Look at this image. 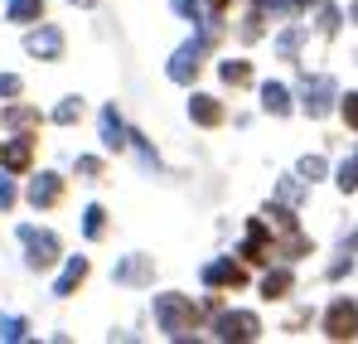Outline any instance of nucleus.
<instances>
[{"label":"nucleus","instance_id":"f3484780","mask_svg":"<svg viewBox=\"0 0 358 344\" xmlns=\"http://www.w3.org/2000/svg\"><path fill=\"white\" fill-rule=\"evenodd\" d=\"M291 287H296L291 267H276V272H266V277H262V296H266V301H281V296H291Z\"/></svg>","mask_w":358,"mask_h":344},{"label":"nucleus","instance_id":"393cba45","mask_svg":"<svg viewBox=\"0 0 358 344\" xmlns=\"http://www.w3.org/2000/svg\"><path fill=\"white\" fill-rule=\"evenodd\" d=\"M315 25H320V34H339V25H344V15H339L334 5H320V15H315Z\"/></svg>","mask_w":358,"mask_h":344},{"label":"nucleus","instance_id":"4c0bfd02","mask_svg":"<svg viewBox=\"0 0 358 344\" xmlns=\"http://www.w3.org/2000/svg\"><path fill=\"white\" fill-rule=\"evenodd\" d=\"M73 5H97V0H73Z\"/></svg>","mask_w":358,"mask_h":344},{"label":"nucleus","instance_id":"7ed1b4c3","mask_svg":"<svg viewBox=\"0 0 358 344\" xmlns=\"http://www.w3.org/2000/svg\"><path fill=\"white\" fill-rule=\"evenodd\" d=\"M213 335L218 340H257L262 335V320L252 310H218L213 315Z\"/></svg>","mask_w":358,"mask_h":344},{"label":"nucleus","instance_id":"6ab92c4d","mask_svg":"<svg viewBox=\"0 0 358 344\" xmlns=\"http://www.w3.org/2000/svg\"><path fill=\"white\" fill-rule=\"evenodd\" d=\"M262 107L271 116H286L291 112V92H286L281 83H262Z\"/></svg>","mask_w":358,"mask_h":344},{"label":"nucleus","instance_id":"0eeeda50","mask_svg":"<svg viewBox=\"0 0 358 344\" xmlns=\"http://www.w3.org/2000/svg\"><path fill=\"white\" fill-rule=\"evenodd\" d=\"M24 49L34 58H49V63H54V58H63V29L59 25H39V29L24 39Z\"/></svg>","mask_w":358,"mask_h":344},{"label":"nucleus","instance_id":"bb28decb","mask_svg":"<svg viewBox=\"0 0 358 344\" xmlns=\"http://www.w3.org/2000/svg\"><path fill=\"white\" fill-rule=\"evenodd\" d=\"M296 170H300V179H305V184H315V179H324V170H329V165H324L320 156H305Z\"/></svg>","mask_w":358,"mask_h":344},{"label":"nucleus","instance_id":"5701e85b","mask_svg":"<svg viewBox=\"0 0 358 344\" xmlns=\"http://www.w3.org/2000/svg\"><path fill=\"white\" fill-rule=\"evenodd\" d=\"M0 340H10V344L29 340V325H24L20 315H0Z\"/></svg>","mask_w":358,"mask_h":344},{"label":"nucleus","instance_id":"423d86ee","mask_svg":"<svg viewBox=\"0 0 358 344\" xmlns=\"http://www.w3.org/2000/svg\"><path fill=\"white\" fill-rule=\"evenodd\" d=\"M324 335L329 340H358V305L354 301H334L324 310Z\"/></svg>","mask_w":358,"mask_h":344},{"label":"nucleus","instance_id":"7c9ffc66","mask_svg":"<svg viewBox=\"0 0 358 344\" xmlns=\"http://www.w3.org/2000/svg\"><path fill=\"white\" fill-rule=\"evenodd\" d=\"M339 107H344V121L358 131V92H344V102H339Z\"/></svg>","mask_w":358,"mask_h":344},{"label":"nucleus","instance_id":"a878e982","mask_svg":"<svg viewBox=\"0 0 358 344\" xmlns=\"http://www.w3.org/2000/svg\"><path fill=\"white\" fill-rule=\"evenodd\" d=\"M131 146H136V156H141V165H145V170H160V156L150 151V141H145L141 131H131Z\"/></svg>","mask_w":358,"mask_h":344},{"label":"nucleus","instance_id":"6e6552de","mask_svg":"<svg viewBox=\"0 0 358 344\" xmlns=\"http://www.w3.org/2000/svg\"><path fill=\"white\" fill-rule=\"evenodd\" d=\"M63 199V174H34V179H29V204H34V209H54V204H59Z\"/></svg>","mask_w":358,"mask_h":344},{"label":"nucleus","instance_id":"f257e3e1","mask_svg":"<svg viewBox=\"0 0 358 344\" xmlns=\"http://www.w3.org/2000/svg\"><path fill=\"white\" fill-rule=\"evenodd\" d=\"M155 320L170 340H189V330L199 325V305L184 301L179 291H165V296H155Z\"/></svg>","mask_w":358,"mask_h":344},{"label":"nucleus","instance_id":"20e7f679","mask_svg":"<svg viewBox=\"0 0 358 344\" xmlns=\"http://www.w3.org/2000/svg\"><path fill=\"white\" fill-rule=\"evenodd\" d=\"M203 49H208V39H203V34H199V39H189L184 49H175V58H170V78L189 88V83L199 78V68H203Z\"/></svg>","mask_w":358,"mask_h":344},{"label":"nucleus","instance_id":"f03ea898","mask_svg":"<svg viewBox=\"0 0 358 344\" xmlns=\"http://www.w3.org/2000/svg\"><path fill=\"white\" fill-rule=\"evenodd\" d=\"M20 242H24V262H29L34 272L54 267V262H59V252H63L59 238H54L49 228H34V223H24V228H20Z\"/></svg>","mask_w":358,"mask_h":344},{"label":"nucleus","instance_id":"c9c22d12","mask_svg":"<svg viewBox=\"0 0 358 344\" xmlns=\"http://www.w3.org/2000/svg\"><path fill=\"white\" fill-rule=\"evenodd\" d=\"M344 252H358V228L349 233V242H344Z\"/></svg>","mask_w":358,"mask_h":344},{"label":"nucleus","instance_id":"72a5a7b5","mask_svg":"<svg viewBox=\"0 0 358 344\" xmlns=\"http://www.w3.org/2000/svg\"><path fill=\"white\" fill-rule=\"evenodd\" d=\"M15 204V179H10V170L0 174V209H10Z\"/></svg>","mask_w":358,"mask_h":344},{"label":"nucleus","instance_id":"58836bf2","mask_svg":"<svg viewBox=\"0 0 358 344\" xmlns=\"http://www.w3.org/2000/svg\"><path fill=\"white\" fill-rule=\"evenodd\" d=\"M354 25H358V5H354Z\"/></svg>","mask_w":358,"mask_h":344},{"label":"nucleus","instance_id":"f704fd0d","mask_svg":"<svg viewBox=\"0 0 358 344\" xmlns=\"http://www.w3.org/2000/svg\"><path fill=\"white\" fill-rule=\"evenodd\" d=\"M281 199H286V204H300V184L296 179H281Z\"/></svg>","mask_w":358,"mask_h":344},{"label":"nucleus","instance_id":"a211bd4d","mask_svg":"<svg viewBox=\"0 0 358 344\" xmlns=\"http://www.w3.org/2000/svg\"><path fill=\"white\" fill-rule=\"evenodd\" d=\"M5 20L34 25V20H44V0H5Z\"/></svg>","mask_w":358,"mask_h":344},{"label":"nucleus","instance_id":"2eb2a0df","mask_svg":"<svg viewBox=\"0 0 358 344\" xmlns=\"http://www.w3.org/2000/svg\"><path fill=\"white\" fill-rule=\"evenodd\" d=\"M126 141H131V131L121 126L117 107H102V146H107V151H121Z\"/></svg>","mask_w":358,"mask_h":344},{"label":"nucleus","instance_id":"1a4fd4ad","mask_svg":"<svg viewBox=\"0 0 358 344\" xmlns=\"http://www.w3.org/2000/svg\"><path fill=\"white\" fill-rule=\"evenodd\" d=\"M203 282L208 287H247V272H242V262H233V257H218V262H208L203 267Z\"/></svg>","mask_w":358,"mask_h":344},{"label":"nucleus","instance_id":"e433bc0d","mask_svg":"<svg viewBox=\"0 0 358 344\" xmlns=\"http://www.w3.org/2000/svg\"><path fill=\"white\" fill-rule=\"evenodd\" d=\"M305 5H320V0H296V10H305Z\"/></svg>","mask_w":358,"mask_h":344},{"label":"nucleus","instance_id":"b1692460","mask_svg":"<svg viewBox=\"0 0 358 344\" xmlns=\"http://www.w3.org/2000/svg\"><path fill=\"white\" fill-rule=\"evenodd\" d=\"M78 116H83V97H63L59 107H54V121H59V126H73Z\"/></svg>","mask_w":358,"mask_h":344},{"label":"nucleus","instance_id":"4be33fe9","mask_svg":"<svg viewBox=\"0 0 358 344\" xmlns=\"http://www.w3.org/2000/svg\"><path fill=\"white\" fill-rule=\"evenodd\" d=\"M300 44H305V29H300V25H291V29L276 39V54H281V58H296V54H300Z\"/></svg>","mask_w":358,"mask_h":344},{"label":"nucleus","instance_id":"ddd939ff","mask_svg":"<svg viewBox=\"0 0 358 344\" xmlns=\"http://www.w3.org/2000/svg\"><path fill=\"white\" fill-rule=\"evenodd\" d=\"M189 116H194L199 126H218V121H223V102H218V97L194 92V97H189Z\"/></svg>","mask_w":358,"mask_h":344},{"label":"nucleus","instance_id":"dca6fc26","mask_svg":"<svg viewBox=\"0 0 358 344\" xmlns=\"http://www.w3.org/2000/svg\"><path fill=\"white\" fill-rule=\"evenodd\" d=\"M44 116L34 112V107H20V102H10L5 112H0V126H10V131H34Z\"/></svg>","mask_w":358,"mask_h":344},{"label":"nucleus","instance_id":"4468645a","mask_svg":"<svg viewBox=\"0 0 358 344\" xmlns=\"http://www.w3.org/2000/svg\"><path fill=\"white\" fill-rule=\"evenodd\" d=\"M87 282V257H68V267H63V277L54 282V296H73V291Z\"/></svg>","mask_w":358,"mask_h":344},{"label":"nucleus","instance_id":"412c9836","mask_svg":"<svg viewBox=\"0 0 358 344\" xmlns=\"http://www.w3.org/2000/svg\"><path fill=\"white\" fill-rule=\"evenodd\" d=\"M218 73H223V83H233V88L252 83V63H242V58H228V63H223Z\"/></svg>","mask_w":358,"mask_h":344},{"label":"nucleus","instance_id":"2f4dec72","mask_svg":"<svg viewBox=\"0 0 358 344\" xmlns=\"http://www.w3.org/2000/svg\"><path fill=\"white\" fill-rule=\"evenodd\" d=\"M78 174H83V179H97V174H102V160H97V156H83V160H78Z\"/></svg>","mask_w":358,"mask_h":344},{"label":"nucleus","instance_id":"f8f14e48","mask_svg":"<svg viewBox=\"0 0 358 344\" xmlns=\"http://www.w3.org/2000/svg\"><path fill=\"white\" fill-rule=\"evenodd\" d=\"M266 257H271V233L257 219V223H247V238H242V262H266Z\"/></svg>","mask_w":358,"mask_h":344},{"label":"nucleus","instance_id":"473e14b6","mask_svg":"<svg viewBox=\"0 0 358 344\" xmlns=\"http://www.w3.org/2000/svg\"><path fill=\"white\" fill-rule=\"evenodd\" d=\"M5 97H20V78L15 73H0V102Z\"/></svg>","mask_w":358,"mask_h":344},{"label":"nucleus","instance_id":"39448f33","mask_svg":"<svg viewBox=\"0 0 358 344\" xmlns=\"http://www.w3.org/2000/svg\"><path fill=\"white\" fill-rule=\"evenodd\" d=\"M334 97H339V88H334V78H305V88H300V107L310 116H324L329 107H334Z\"/></svg>","mask_w":358,"mask_h":344},{"label":"nucleus","instance_id":"9b49d317","mask_svg":"<svg viewBox=\"0 0 358 344\" xmlns=\"http://www.w3.org/2000/svg\"><path fill=\"white\" fill-rule=\"evenodd\" d=\"M117 282L121 287H145V282H155V262L141 257V252H136V257H121L117 262Z\"/></svg>","mask_w":358,"mask_h":344},{"label":"nucleus","instance_id":"c85d7f7f","mask_svg":"<svg viewBox=\"0 0 358 344\" xmlns=\"http://www.w3.org/2000/svg\"><path fill=\"white\" fill-rule=\"evenodd\" d=\"M184 20H194V25H203V10H199V0H170Z\"/></svg>","mask_w":358,"mask_h":344},{"label":"nucleus","instance_id":"cd10ccee","mask_svg":"<svg viewBox=\"0 0 358 344\" xmlns=\"http://www.w3.org/2000/svg\"><path fill=\"white\" fill-rule=\"evenodd\" d=\"M334 179H339V189H344V194H354V189H358V160H344Z\"/></svg>","mask_w":358,"mask_h":344},{"label":"nucleus","instance_id":"aec40b11","mask_svg":"<svg viewBox=\"0 0 358 344\" xmlns=\"http://www.w3.org/2000/svg\"><path fill=\"white\" fill-rule=\"evenodd\" d=\"M83 233H87V238H102V233H107V209H102V204H87V209H83Z\"/></svg>","mask_w":358,"mask_h":344},{"label":"nucleus","instance_id":"c756f323","mask_svg":"<svg viewBox=\"0 0 358 344\" xmlns=\"http://www.w3.org/2000/svg\"><path fill=\"white\" fill-rule=\"evenodd\" d=\"M257 10H271V15H291L296 10V0H252Z\"/></svg>","mask_w":358,"mask_h":344},{"label":"nucleus","instance_id":"9d476101","mask_svg":"<svg viewBox=\"0 0 358 344\" xmlns=\"http://www.w3.org/2000/svg\"><path fill=\"white\" fill-rule=\"evenodd\" d=\"M29 165H34V141H29V136H20V141L0 146V170H10V174H24Z\"/></svg>","mask_w":358,"mask_h":344}]
</instances>
